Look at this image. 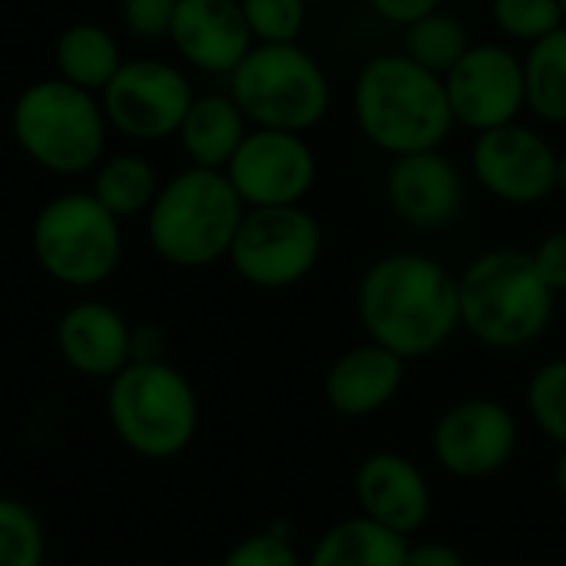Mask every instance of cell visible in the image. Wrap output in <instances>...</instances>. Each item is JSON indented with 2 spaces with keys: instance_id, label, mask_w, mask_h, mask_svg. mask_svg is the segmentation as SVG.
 Listing matches in <instances>:
<instances>
[{
  "instance_id": "1",
  "label": "cell",
  "mask_w": 566,
  "mask_h": 566,
  "mask_svg": "<svg viewBox=\"0 0 566 566\" xmlns=\"http://www.w3.org/2000/svg\"><path fill=\"white\" fill-rule=\"evenodd\" d=\"M355 308L368 342L405 361H421L461 328L458 275L434 255L388 252L361 272Z\"/></svg>"
},
{
  "instance_id": "2",
  "label": "cell",
  "mask_w": 566,
  "mask_h": 566,
  "mask_svg": "<svg viewBox=\"0 0 566 566\" xmlns=\"http://www.w3.org/2000/svg\"><path fill=\"white\" fill-rule=\"evenodd\" d=\"M352 113L361 136L391 159L441 149L454 129L444 76L418 66L401 50L378 53L358 70Z\"/></svg>"
},
{
  "instance_id": "3",
  "label": "cell",
  "mask_w": 566,
  "mask_h": 566,
  "mask_svg": "<svg viewBox=\"0 0 566 566\" xmlns=\"http://www.w3.org/2000/svg\"><path fill=\"white\" fill-rule=\"evenodd\" d=\"M461 328L484 348L534 345L554 322L557 292L544 282L531 249H491L458 275Z\"/></svg>"
},
{
  "instance_id": "4",
  "label": "cell",
  "mask_w": 566,
  "mask_h": 566,
  "mask_svg": "<svg viewBox=\"0 0 566 566\" xmlns=\"http://www.w3.org/2000/svg\"><path fill=\"white\" fill-rule=\"evenodd\" d=\"M245 202L222 169L189 166L159 186L146 212L149 249L176 269H206L229 259Z\"/></svg>"
},
{
  "instance_id": "5",
  "label": "cell",
  "mask_w": 566,
  "mask_h": 566,
  "mask_svg": "<svg viewBox=\"0 0 566 566\" xmlns=\"http://www.w3.org/2000/svg\"><path fill=\"white\" fill-rule=\"evenodd\" d=\"M106 415L116 441L146 461L182 454L199 431L192 381L163 361H129L106 388Z\"/></svg>"
},
{
  "instance_id": "6",
  "label": "cell",
  "mask_w": 566,
  "mask_h": 566,
  "mask_svg": "<svg viewBox=\"0 0 566 566\" xmlns=\"http://www.w3.org/2000/svg\"><path fill=\"white\" fill-rule=\"evenodd\" d=\"M106 116L96 93L60 76L36 80L20 90L10 106V133L23 156L53 176H80L96 169L106 146Z\"/></svg>"
},
{
  "instance_id": "7",
  "label": "cell",
  "mask_w": 566,
  "mask_h": 566,
  "mask_svg": "<svg viewBox=\"0 0 566 566\" xmlns=\"http://www.w3.org/2000/svg\"><path fill=\"white\" fill-rule=\"evenodd\" d=\"M229 96L249 126L302 136L332 109L328 73L302 43H255L229 73Z\"/></svg>"
},
{
  "instance_id": "8",
  "label": "cell",
  "mask_w": 566,
  "mask_h": 566,
  "mask_svg": "<svg viewBox=\"0 0 566 566\" xmlns=\"http://www.w3.org/2000/svg\"><path fill=\"white\" fill-rule=\"evenodd\" d=\"M30 249L53 282L66 289H96L119 269L123 226L93 199V192H63L36 212Z\"/></svg>"
},
{
  "instance_id": "9",
  "label": "cell",
  "mask_w": 566,
  "mask_h": 566,
  "mask_svg": "<svg viewBox=\"0 0 566 566\" xmlns=\"http://www.w3.org/2000/svg\"><path fill=\"white\" fill-rule=\"evenodd\" d=\"M322 222L302 206L245 209L229 249V265L242 282L282 292L305 282L322 262Z\"/></svg>"
},
{
  "instance_id": "10",
  "label": "cell",
  "mask_w": 566,
  "mask_h": 566,
  "mask_svg": "<svg viewBox=\"0 0 566 566\" xmlns=\"http://www.w3.org/2000/svg\"><path fill=\"white\" fill-rule=\"evenodd\" d=\"M192 99L196 93L189 76L156 56L123 60L116 76L99 93L106 126L139 143L176 136Z\"/></svg>"
},
{
  "instance_id": "11",
  "label": "cell",
  "mask_w": 566,
  "mask_h": 566,
  "mask_svg": "<svg viewBox=\"0 0 566 566\" xmlns=\"http://www.w3.org/2000/svg\"><path fill=\"white\" fill-rule=\"evenodd\" d=\"M557 159L554 143L524 123H507L478 133L471 143V176L474 182L504 206H537L557 192Z\"/></svg>"
},
{
  "instance_id": "12",
  "label": "cell",
  "mask_w": 566,
  "mask_h": 566,
  "mask_svg": "<svg viewBox=\"0 0 566 566\" xmlns=\"http://www.w3.org/2000/svg\"><path fill=\"white\" fill-rule=\"evenodd\" d=\"M444 93L454 126L478 133L517 123L527 109L524 60L504 43H471L444 73Z\"/></svg>"
},
{
  "instance_id": "13",
  "label": "cell",
  "mask_w": 566,
  "mask_h": 566,
  "mask_svg": "<svg viewBox=\"0 0 566 566\" xmlns=\"http://www.w3.org/2000/svg\"><path fill=\"white\" fill-rule=\"evenodd\" d=\"M521 448V424L497 398H464L444 408L431 431L434 461L461 481L504 471Z\"/></svg>"
},
{
  "instance_id": "14",
  "label": "cell",
  "mask_w": 566,
  "mask_h": 566,
  "mask_svg": "<svg viewBox=\"0 0 566 566\" xmlns=\"http://www.w3.org/2000/svg\"><path fill=\"white\" fill-rule=\"evenodd\" d=\"M226 176L245 209L302 206L315 189L318 159L302 133L252 126L229 159Z\"/></svg>"
},
{
  "instance_id": "15",
  "label": "cell",
  "mask_w": 566,
  "mask_h": 566,
  "mask_svg": "<svg viewBox=\"0 0 566 566\" xmlns=\"http://www.w3.org/2000/svg\"><path fill=\"white\" fill-rule=\"evenodd\" d=\"M355 501L361 517L401 537L418 534L434 511V494L424 471L398 451H375L358 464Z\"/></svg>"
},
{
  "instance_id": "16",
  "label": "cell",
  "mask_w": 566,
  "mask_h": 566,
  "mask_svg": "<svg viewBox=\"0 0 566 566\" xmlns=\"http://www.w3.org/2000/svg\"><path fill=\"white\" fill-rule=\"evenodd\" d=\"M385 196L391 212L415 229H444L461 216L464 179L451 156L424 149L398 156L385 176Z\"/></svg>"
},
{
  "instance_id": "17",
  "label": "cell",
  "mask_w": 566,
  "mask_h": 566,
  "mask_svg": "<svg viewBox=\"0 0 566 566\" xmlns=\"http://www.w3.org/2000/svg\"><path fill=\"white\" fill-rule=\"evenodd\" d=\"M169 40L189 66L219 76H229L255 46L239 0H179Z\"/></svg>"
},
{
  "instance_id": "18",
  "label": "cell",
  "mask_w": 566,
  "mask_h": 566,
  "mask_svg": "<svg viewBox=\"0 0 566 566\" xmlns=\"http://www.w3.org/2000/svg\"><path fill=\"white\" fill-rule=\"evenodd\" d=\"M56 348L76 375L109 381L133 361V325L106 302H76L56 322Z\"/></svg>"
},
{
  "instance_id": "19",
  "label": "cell",
  "mask_w": 566,
  "mask_h": 566,
  "mask_svg": "<svg viewBox=\"0 0 566 566\" xmlns=\"http://www.w3.org/2000/svg\"><path fill=\"white\" fill-rule=\"evenodd\" d=\"M405 371L408 361L395 352L375 342L355 345L332 361L325 375V401L342 418H371L398 398Z\"/></svg>"
},
{
  "instance_id": "20",
  "label": "cell",
  "mask_w": 566,
  "mask_h": 566,
  "mask_svg": "<svg viewBox=\"0 0 566 566\" xmlns=\"http://www.w3.org/2000/svg\"><path fill=\"white\" fill-rule=\"evenodd\" d=\"M249 119L235 106L229 93H202L192 99L182 126H179V146L189 156V166L202 169H222L249 136Z\"/></svg>"
},
{
  "instance_id": "21",
  "label": "cell",
  "mask_w": 566,
  "mask_h": 566,
  "mask_svg": "<svg viewBox=\"0 0 566 566\" xmlns=\"http://www.w3.org/2000/svg\"><path fill=\"white\" fill-rule=\"evenodd\" d=\"M408 537L355 514L332 524L312 547L305 566H405Z\"/></svg>"
},
{
  "instance_id": "22",
  "label": "cell",
  "mask_w": 566,
  "mask_h": 566,
  "mask_svg": "<svg viewBox=\"0 0 566 566\" xmlns=\"http://www.w3.org/2000/svg\"><path fill=\"white\" fill-rule=\"evenodd\" d=\"M53 63H56V76L86 90V93H103V86L116 76V70L123 66V53L116 36L93 23V20H80L70 23L53 46Z\"/></svg>"
},
{
  "instance_id": "23",
  "label": "cell",
  "mask_w": 566,
  "mask_h": 566,
  "mask_svg": "<svg viewBox=\"0 0 566 566\" xmlns=\"http://www.w3.org/2000/svg\"><path fill=\"white\" fill-rule=\"evenodd\" d=\"M159 172L146 156L119 153L109 159H99L93 169V199L109 209L119 222L133 216H146L156 192H159Z\"/></svg>"
},
{
  "instance_id": "24",
  "label": "cell",
  "mask_w": 566,
  "mask_h": 566,
  "mask_svg": "<svg viewBox=\"0 0 566 566\" xmlns=\"http://www.w3.org/2000/svg\"><path fill=\"white\" fill-rule=\"evenodd\" d=\"M524 90L527 109L551 126H566V27L527 46Z\"/></svg>"
},
{
  "instance_id": "25",
  "label": "cell",
  "mask_w": 566,
  "mask_h": 566,
  "mask_svg": "<svg viewBox=\"0 0 566 566\" xmlns=\"http://www.w3.org/2000/svg\"><path fill=\"white\" fill-rule=\"evenodd\" d=\"M471 46L468 27L448 13V10H434L428 17H421L418 23L405 27V56H411L418 66L444 76Z\"/></svg>"
},
{
  "instance_id": "26",
  "label": "cell",
  "mask_w": 566,
  "mask_h": 566,
  "mask_svg": "<svg viewBox=\"0 0 566 566\" xmlns=\"http://www.w3.org/2000/svg\"><path fill=\"white\" fill-rule=\"evenodd\" d=\"M46 564V531L33 507L0 497V566Z\"/></svg>"
},
{
  "instance_id": "27",
  "label": "cell",
  "mask_w": 566,
  "mask_h": 566,
  "mask_svg": "<svg viewBox=\"0 0 566 566\" xmlns=\"http://www.w3.org/2000/svg\"><path fill=\"white\" fill-rule=\"evenodd\" d=\"M527 415L554 444L566 448V358L544 361L524 391Z\"/></svg>"
},
{
  "instance_id": "28",
  "label": "cell",
  "mask_w": 566,
  "mask_h": 566,
  "mask_svg": "<svg viewBox=\"0 0 566 566\" xmlns=\"http://www.w3.org/2000/svg\"><path fill=\"white\" fill-rule=\"evenodd\" d=\"M494 27L517 43H537L564 27L560 0H491Z\"/></svg>"
},
{
  "instance_id": "29",
  "label": "cell",
  "mask_w": 566,
  "mask_h": 566,
  "mask_svg": "<svg viewBox=\"0 0 566 566\" xmlns=\"http://www.w3.org/2000/svg\"><path fill=\"white\" fill-rule=\"evenodd\" d=\"M255 43H298L308 3L305 0H239Z\"/></svg>"
},
{
  "instance_id": "30",
  "label": "cell",
  "mask_w": 566,
  "mask_h": 566,
  "mask_svg": "<svg viewBox=\"0 0 566 566\" xmlns=\"http://www.w3.org/2000/svg\"><path fill=\"white\" fill-rule=\"evenodd\" d=\"M219 566H305L285 524H272L262 534H249L229 547Z\"/></svg>"
},
{
  "instance_id": "31",
  "label": "cell",
  "mask_w": 566,
  "mask_h": 566,
  "mask_svg": "<svg viewBox=\"0 0 566 566\" xmlns=\"http://www.w3.org/2000/svg\"><path fill=\"white\" fill-rule=\"evenodd\" d=\"M179 0H119V17L126 30L139 40L169 36Z\"/></svg>"
},
{
  "instance_id": "32",
  "label": "cell",
  "mask_w": 566,
  "mask_h": 566,
  "mask_svg": "<svg viewBox=\"0 0 566 566\" xmlns=\"http://www.w3.org/2000/svg\"><path fill=\"white\" fill-rule=\"evenodd\" d=\"M531 255H534V265L541 269L544 282H547L557 295L566 292V229L547 232V235L531 249Z\"/></svg>"
},
{
  "instance_id": "33",
  "label": "cell",
  "mask_w": 566,
  "mask_h": 566,
  "mask_svg": "<svg viewBox=\"0 0 566 566\" xmlns=\"http://www.w3.org/2000/svg\"><path fill=\"white\" fill-rule=\"evenodd\" d=\"M368 7L388 20V23H398V27H411L418 23L421 17L441 10V0H368Z\"/></svg>"
},
{
  "instance_id": "34",
  "label": "cell",
  "mask_w": 566,
  "mask_h": 566,
  "mask_svg": "<svg viewBox=\"0 0 566 566\" xmlns=\"http://www.w3.org/2000/svg\"><path fill=\"white\" fill-rule=\"evenodd\" d=\"M405 566H468V557L444 541H421V544H408Z\"/></svg>"
},
{
  "instance_id": "35",
  "label": "cell",
  "mask_w": 566,
  "mask_h": 566,
  "mask_svg": "<svg viewBox=\"0 0 566 566\" xmlns=\"http://www.w3.org/2000/svg\"><path fill=\"white\" fill-rule=\"evenodd\" d=\"M166 355V335L153 325L133 328V361H163Z\"/></svg>"
},
{
  "instance_id": "36",
  "label": "cell",
  "mask_w": 566,
  "mask_h": 566,
  "mask_svg": "<svg viewBox=\"0 0 566 566\" xmlns=\"http://www.w3.org/2000/svg\"><path fill=\"white\" fill-rule=\"evenodd\" d=\"M554 488H557V494L566 501V448H560V458L554 464Z\"/></svg>"
},
{
  "instance_id": "37",
  "label": "cell",
  "mask_w": 566,
  "mask_h": 566,
  "mask_svg": "<svg viewBox=\"0 0 566 566\" xmlns=\"http://www.w3.org/2000/svg\"><path fill=\"white\" fill-rule=\"evenodd\" d=\"M557 192L566 196V153H560V159H557Z\"/></svg>"
},
{
  "instance_id": "38",
  "label": "cell",
  "mask_w": 566,
  "mask_h": 566,
  "mask_svg": "<svg viewBox=\"0 0 566 566\" xmlns=\"http://www.w3.org/2000/svg\"><path fill=\"white\" fill-rule=\"evenodd\" d=\"M560 13H564V27H566V0H560Z\"/></svg>"
},
{
  "instance_id": "39",
  "label": "cell",
  "mask_w": 566,
  "mask_h": 566,
  "mask_svg": "<svg viewBox=\"0 0 566 566\" xmlns=\"http://www.w3.org/2000/svg\"><path fill=\"white\" fill-rule=\"evenodd\" d=\"M305 3H308V7H312V3H325V0H305Z\"/></svg>"
},
{
  "instance_id": "40",
  "label": "cell",
  "mask_w": 566,
  "mask_h": 566,
  "mask_svg": "<svg viewBox=\"0 0 566 566\" xmlns=\"http://www.w3.org/2000/svg\"><path fill=\"white\" fill-rule=\"evenodd\" d=\"M560 566H566V560H564V564H560Z\"/></svg>"
}]
</instances>
